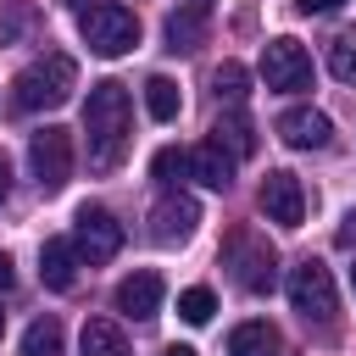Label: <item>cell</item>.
<instances>
[{
	"label": "cell",
	"instance_id": "1",
	"mask_svg": "<svg viewBox=\"0 0 356 356\" xmlns=\"http://www.w3.org/2000/svg\"><path fill=\"white\" fill-rule=\"evenodd\" d=\"M128 128H134L128 89H122L117 78L95 83V89H89V100H83V145H89V167H95V172H111V167H122V156H128V139H134Z\"/></svg>",
	"mask_w": 356,
	"mask_h": 356
},
{
	"label": "cell",
	"instance_id": "2",
	"mask_svg": "<svg viewBox=\"0 0 356 356\" xmlns=\"http://www.w3.org/2000/svg\"><path fill=\"white\" fill-rule=\"evenodd\" d=\"M72 89H78V61L61 56V50H44L39 61H28L17 72L11 100H17V111H56V106L72 100Z\"/></svg>",
	"mask_w": 356,
	"mask_h": 356
},
{
	"label": "cell",
	"instance_id": "3",
	"mask_svg": "<svg viewBox=\"0 0 356 356\" xmlns=\"http://www.w3.org/2000/svg\"><path fill=\"white\" fill-rule=\"evenodd\" d=\"M222 261H228V273H234V284L245 295H267L278 284V250L256 228H234L228 245H222Z\"/></svg>",
	"mask_w": 356,
	"mask_h": 356
},
{
	"label": "cell",
	"instance_id": "4",
	"mask_svg": "<svg viewBox=\"0 0 356 356\" xmlns=\"http://www.w3.org/2000/svg\"><path fill=\"white\" fill-rule=\"evenodd\" d=\"M78 33H83V44L95 56H128L139 44V17L128 6H117V0H100V6H89L78 17Z\"/></svg>",
	"mask_w": 356,
	"mask_h": 356
},
{
	"label": "cell",
	"instance_id": "5",
	"mask_svg": "<svg viewBox=\"0 0 356 356\" xmlns=\"http://www.w3.org/2000/svg\"><path fill=\"white\" fill-rule=\"evenodd\" d=\"M289 306L306 317V323H334V312H339V295H334V273L323 267V261H300V267H289Z\"/></svg>",
	"mask_w": 356,
	"mask_h": 356
},
{
	"label": "cell",
	"instance_id": "6",
	"mask_svg": "<svg viewBox=\"0 0 356 356\" xmlns=\"http://www.w3.org/2000/svg\"><path fill=\"white\" fill-rule=\"evenodd\" d=\"M261 78H267V89H278V95L312 89V56H306V44L289 39V33L267 39V50H261Z\"/></svg>",
	"mask_w": 356,
	"mask_h": 356
},
{
	"label": "cell",
	"instance_id": "7",
	"mask_svg": "<svg viewBox=\"0 0 356 356\" xmlns=\"http://www.w3.org/2000/svg\"><path fill=\"white\" fill-rule=\"evenodd\" d=\"M28 167H33V178H39V189L44 195H56L67 178H72V134L67 128H39L33 139H28Z\"/></svg>",
	"mask_w": 356,
	"mask_h": 356
},
{
	"label": "cell",
	"instance_id": "8",
	"mask_svg": "<svg viewBox=\"0 0 356 356\" xmlns=\"http://www.w3.org/2000/svg\"><path fill=\"white\" fill-rule=\"evenodd\" d=\"M72 245H78V261L100 267L122 250V222L106 211V206H78V222H72Z\"/></svg>",
	"mask_w": 356,
	"mask_h": 356
},
{
	"label": "cell",
	"instance_id": "9",
	"mask_svg": "<svg viewBox=\"0 0 356 356\" xmlns=\"http://www.w3.org/2000/svg\"><path fill=\"white\" fill-rule=\"evenodd\" d=\"M200 228V200L184 195V189H167L156 206H150V239L156 245H189Z\"/></svg>",
	"mask_w": 356,
	"mask_h": 356
},
{
	"label": "cell",
	"instance_id": "10",
	"mask_svg": "<svg viewBox=\"0 0 356 356\" xmlns=\"http://www.w3.org/2000/svg\"><path fill=\"white\" fill-rule=\"evenodd\" d=\"M261 211H267V222H278V228H300L306 222V189H300V178L295 172H267L261 178Z\"/></svg>",
	"mask_w": 356,
	"mask_h": 356
},
{
	"label": "cell",
	"instance_id": "11",
	"mask_svg": "<svg viewBox=\"0 0 356 356\" xmlns=\"http://www.w3.org/2000/svg\"><path fill=\"white\" fill-rule=\"evenodd\" d=\"M278 139H284L289 150H323V145L334 139V122H328L317 106H289V111L278 117Z\"/></svg>",
	"mask_w": 356,
	"mask_h": 356
},
{
	"label": "cell",
	"instance_id": "12",
	"mask_svg": "<svg viewBox=\"0 0 356 356\" xmlns=\"http://www.w3.org/2000/svg\"><path fill=\"white\" fill-rule=\"evenodd\" d=\"M117 312L134 317V323H150V317L161 312V278H156V273H128V278L117 284Z\"/></svg>",
	"mask_w": 356,
	"mask_h": 356
},
{
	"label": "cell",
	"instance_id": "13",
	"mask_svg": "<svg viewBox=\"0 0 356 356\" xmlns=\"http://www.w3.org/2000/svg\"><path fill=\"white\" fill-rule=\"evenodd\" d=\"M39 278H44V289H72V278H78V245L72 239H44L39 245Z\"/></svg>",
	"mask_w": 356,
	"mask_h": 356
},
{
	"label": "cell",
	"instance_id": "14",
	"mask_svg": "<svg viewBox=\"0 0 356 356\" xmlns=\"http://www.w3.org/2000/svg\"><path fill=\"white\" fill-rule=\"evenodd\" d=\"M189 178H200L206 189H228V184H234V156H228L217 139H206V145L189 150Z\"/></svg>",
	"mask_w": 356,
	"mask_h": 356
},
{
	"label": "cell",
	"instance_id": "15",
	"mask_svg": "<svg viewBox=\"0 0 356 356\" xmlns=\"http://www.w3.org/2000/svg\"><path fill=\"white\" fill-rule=\"evenodd\" d=\"M211 139H217V145H222V150H228L234 161H245V156L256 150V122H250V117H245L239 106H228V111H222V117L211 122Z\"/></svg>",
	"mask_w": 356,
	"mask_h": 356
},
{
	"label": "cell",
	"instance_id": "16",
	"mask_svg": "<svg viewBox=\"0 0 356 356\" xmlns=\"http://www.w3.org/2000/svg\"><path fill=\"white\" fill-rule=\"evenodd\" d=\"M278 350H284V339H278V328L261 323V317H250V323H239V328L228 334V356H278Z\"/></svg>",
	"mask_w": 356,
	"mask_h": 356
},
{
	"label": "cell",
	"instance_id": "17",
	"mask_svg": "<svg viewBox=\"0 0 356 356\" xmlns=\"http://www.w3.org/2000/svg\"><path fill=\"white\" fill-rule=\"evenodd\" d=\"M78 356H128V334L111 317H89L78 334Z\"/></svg>",
	"mask_w": 356,
	"mask_h": 356
},
{
	"label": "cell",
	"instance_id": "18",
	"mask_svg": "<svg viewBox=\"0 0 356 356\" xmlns=\"http://www.w3.org/2000/svg\"><path fill=\"white\" fill-rule=\"evenodd\" d=\"M161 39H167V50H172V56H178V50H195V44L206 39V17H200V11H189V6H178V11L167 17Z\"/></svg>",
	"mask_w": 356,
	"mask_h": 356
},
{
	"label": "cell",
	"instance_id": "19",
	"mask_svg": "<svg viewBox=\"0 0 356 356\" xmlns=\"http://www.w3.org/2000/svg\"><path fill=\"white\" fill-rule=\"evenodd\" d=\"M145 111H150L156 122H172V117L184 111L178 83H172V78H161V72H156V78H145Z\"/></svg>",
	"mask_w": 356,
	"mask_h": 356
},
{
	"label": "cell",
	"instance_id": "20",
	"mask_svg": "<svg viewBox=\"0 0 356 356\" xmlns=\"http://www.w3.org/2000/svg\"><path fill=\"white\" fill-rule=\"evenodd\" d=\"M22 356H61V323H56V317L28 323V334H22Z\"/></svg>",
	"mask_w": 356,
	"mask_h": 356
},
{
	"label": "cell",
	"instance_id": "21",
	"mask_svg": "<svg viewBox=\"0 0 356 356\" xmlns=\"http://www.w3.org/2000/svg\"><path fill=\"white\" fill-rule=\"evenodd\" d=\"M245 83H250V72H245L239 61H222V67L211 72V89H217V100H228V106H239V100H245Z\"/></svg>",
	"mask_w": 356,
	"mask_h": 356
},
{
	"label": "cell",
	"instance_id": "22",
	"mask_svg": "<svg viewBox=\"0 0 356 356\" xmlns=\"http://www.w3.org/2000/svg\"><path fill=\"white\" fill-rule=\"evenodd\" d=\"M211 312H217V295H211L206 284H195V289L178 295V317H184V323H211Z\"/></svg>",
	"mask_w": 356,
	"mask_h": 356
},
{
	"label": "cell",
	"instance_id": "23",
	"mask_svg": "<svg viewBox=\"0 0 356 356\" xmlns=\"http://www.w3.org/2000/svg\"><path fill=\"white\" fill-rule=\"evenodd\" d=\"M328 72H334L339 83H356V33H339V39L328 44Z\"/></svg>",
	"mask_w": 356,
	"mask_h": 356
},
{
	"label": "cell",
	"instance_id": "24",
	"mask_svg": "<svg viewBox=\"0 0 356 356\" xmlns=\"http://www.w3.org/2000/svg\"><path fill=\"white\" fill-rule=\"evenodd\" d=\"M150 172H156L161 184H178V178L189 172V150H172V145H167V150H156V161H150Z\"/></svg>",
	"mask_w": 356,
	"mask_h": 356
},
{
	"label": "cell",
	"instance_id": "25",
	"mask_svg": "<svg viewBox=\"0 0 356 356\" xmlns=\"http://www.w3.org/2000/svg\"><path fill=\"white\" fill-rule=\"evenodd\" d=\"M295 11H306V17H328V11H339V0H295Z\"/></svg>",
	"mask_w": 356,
	"mask_h": 356
},
{
	"label": "cell",
	"instance_id": "26",
	"mask_svg": "<svg viewBox=\"0 0 356 356\" xmlns=\"http://www.w3.org/2000/svg\"><path fill=\"white\" fill-rule=\"evenodd\" d=\"M339 245H356V211L345 217V228H339Z\"/></svg>",
	"mask_w": 356,
	"mask_h": 356
},
{
	"label": "cell",
	"instance_id": "27",
	"mask_svg": "<svg viewBox=\"0 0 356 356\" xmlns=\"http://www.w3.org/2000/svg\"><path fill=\"white\" fill-rule=\"evenodd\" d=\"M11 278H17V273H11V256L0 250V289H11Z\"/></svg>",
	"mask_w": 356,
	"mask_h": 356
},
{
	"label": "cell",
	"instance_id": "28",
	"mask_svg": "<svg viewBox=\"0 0 356 356\" xmlns=\"http://www.w3.org/2000/svg\"><path fill=\"white\" fill-rule=\"evenodd\" d=\"M11 195V167H6V156H0V200Z\"/></svg>",
	"mask_w": 356,
	"mask_h": 356
},
{
	"label": "cell",
	"instance_id": "29",
	"mask_svg": "<svg viewBox=\"0 0 356 356\" xmlns=\"http://www.w3.org/2000/svg\"><path fill=\"white\" fill-rule=\"evenodd\" d=\"M161 356H200V350H195V345H167Z\"/></svg>",
	"mask_w": 356,
	"mask_h": 356
},
{
	"label": "cell",
	"instance_id": "30",
	"mask_svg": "<svg viewBox=\"0 0 356 356\" xmlns=\"http://www.w3.org/2000/svg\"><path fill=\"white\" fill-rule=\"evenodd\" d=\"M178 6H189V11H200V17L211 11V0H178Z\"/></svg>",
	"mask_w": 356,
	"mask_h": 356
},
{
	"label": "cell",
	"instance_id": "31",
	"mask_svg": "<svg viewBox=\"0 0 356 356\" xmlns=\"http://www.w3.org/2000/svg\"><path fill=\"white\" fill-rule=\"evenodd\" d=\"M350 284H356V267H350Z\"/></svg>",
	"mask_w": 356,
	"mask_h": 356
},
{
	"label": "cell",
	"instance_id": "32",
	"mask_svg": "<svg viewBox=\"0 0 356 356\" xmlns=\"http://www.w3.org/2000/svg\"><path fill=\"white\" fill-rule=\"evenodd\" d=\"M0 328H6V312H0Z\"/></svg>",
	"mask_w": 356,
	"mask_h": 356
},
{
	"label": "cell",
	"instance_id": "33",
	"mask_svg": "<svg viewBox=\"0 0 356 356\" xmlns=\"http://www.w3.org/2000/svg\"><path fill=\"white\" fill-rule=\"evenodd\" d=\"M67 6H78V0H67Z\"/></svg>",
	"mask_w": 356,
	"mask_h": 356
}]
</instances>
